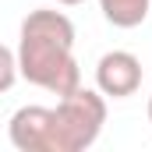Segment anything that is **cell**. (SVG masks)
Instances as JSON below:
<instances>
[{"label":"cell","instance_id":"obj_4","mask_svg":"<svg viewBox=\"0 0 152 152\" xmlns=\"http://www.w3.org/2000/svg\"><path fill=\"white\" fill-rule=\"evenodd\" d=\"M142 60L134 57V53H127V50H110V53H103L99 57V64H96V88L103 92V96H110V99H127V96H134L138 88H142Z\"/></svg>","mask_w":152,"mask_h":152},{"label":"cell","instance_id":"obj_2","mask_svg":"<svg viewBox=\"0 0 152 152\" xmlns=\"http://www.w3.org/2000/svg\"><path fill=\"white\" fill-rule=\"evenodd\" d=\"M106 124V96L99 88L78 85L53 106V131L57 152H85Z\"/></svg>","mask_w":152,"mask_h":152},{"label":"cell","instance_id":"obj_8","mask_svg":"<svg viewBox=\"0 0 152 152\" xmlns=\"http://www.w3.org/2000/svg\"><path fill=\"white\" fill-rule=\"evenodd\" d=\"M149 124H152V96H149Z\"/></svg>","mask_w":152,"mask_h":152},{"label":"cell","instance_id":"obj_3","mask_svg":"<svg viewBox=\"0 0 152 152\" xmlns=\"http://www.w3.org/2000/svg\"><path fill=\"white\" fill-rule=\"evenodd\" d=\"M7 138L18 152H57L53 110L50 106H21L7 124Z\"/></svg>","mask_w":152,"mask_h":152},{"label":"cell","instance_id":"obj_7","mask_svg":"<svg viewBox=\"0 0 152 152\" xmlns=\"http://www.w3.org/2000/svg\"><path fill=\"white\" fill-rule=\"evenodd\" d=\"M53 4H60V7H78V4H85V0H53Z\"/></svg>","mask_w":152,"mask_h":152},{"label":"cell","instance_id":"obj_1","mask_svg":"<svg viewBox=\"0 0 152 152\" xmlns=\"http://www.w3.org/2000/svg\"><path fill=\"white\" fill-rule=\"evenodd\" d=\"M18 75L53 96H67L81 85L75 60V25L64 11H28L18 32Z\"/></svg>","mask_w":152,"mask_h":152},{"label":"cell","instance_id":"obj_6","mask_svg":"<svg viewBox=\"0 0 152 152\" xmlns=\"http://www.w3.org/2000/svg\"><path fill=\"white\" fill-rule=\"evenodd\" d=\"M18 78L21 75H18V57H14V50L0 42V92H7Z\"/></svg>","mask_w":152,"mask_h":152},{"label":"cell","instance_id":"obj_5","mask_svg":"<svg viewBox=\"0 0 152 152\" xmlns=\"http://www.w3.org/2000/svg\"><path fill=\"white\" fill-rule=\"evenodd\" d=\"M103 18L113 28H138L152 11V0H99Z\"/></svg>","mask_w":152,"mask_h":152}]
</instances>
